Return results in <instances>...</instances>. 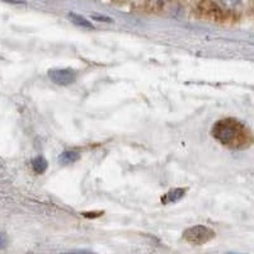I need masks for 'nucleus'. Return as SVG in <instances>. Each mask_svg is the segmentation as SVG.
<instances>
[{
    "mask_svg": "<svg viewBox=\"0 0 254 254\" xmlns=\"http://www.w3.org/2000/svg\"><path fill=\"white\" fill-rule=\"evenodd\" d=\"M212 136L224 146L234 150L247 149L253 144V135L244 124L235 119H224L212 127Z\"/></svg>",
    "mask_w": 254,
    "mask_h": 254,
    "instance_id": "obj_1",
    "label": "nucleus"
},
{
    "mask_svg": "<svg viewBox=\"0 0 254 254\" xmlns=\"http://www.w3.org/2000/svg\"><path fill=\"white\" fill-rule=\"evenodd\" d=\"M215 238V231L203 225H196L183 231V239L193 246H202Z\"/></svg>",
    "mask_w": 254,
    "mask_h": 254,
    "instance_id": "obj_2",
    "label": "nucleus"
},
{
    "mask_svg": "<svg viewBox=\"0 0 254 254\" xmlns=\"http://www.w3.org/2000/svg\"><path fill=\"white\" fill-rule=\"evenodd\" d=\"M49 78L58 85H69L76 80V75L71 69H52L49 71Z\"/></svg>",
    "mask_w": 254,
    "mask_h": 254,
    "instance_id": "obj_3",
    "label": "nucleus"
},
{
    "mask_svg": "<svg viewBox=\"0 0 254 254\" xmlns=\"http://www.w3.org/2000/svg\"><path fill=\"white\" fill-rule=\"evenodd\" d=\"M186 192H187V190H185V188H176V190H171L167 193V196L163 197V202L164 203L177 202V201H179L181 198H183Z\"/></svg>",
    "mask_w": 254,
    "mask_h": 254,
    "instance_id": "obj_4",
    "label": "nucleus"
},
{
    "mask_svg": "<svg viewBox=\"0 0 254 254\" xmlns=\"http://www.w3.org/2000/svg\"><path fill=\"white\" fill-rule=\"evenodd\" d=\"M79 159H80V154H79L78 151L66 150L64 151V153L59 156V162L63 165H69L72 164V163L78 162Z\"/></svg>",
    "mask_w": 254,
    "mask_h": 254,
    "instance_id": "obj_5",
    "label": "nucleus"
},
{
    "mask_svg": "<svg viewBox=\"0 0 254 254\" xmlns=\"http://www.w3.org/2000/svg\"><path fill=\"white\" fill-rule=\"evenodd\" d=\"M69 17H70V19H71L72 23L76 24V26H79V27H84V28H89V29H93V28H94V26H93V24L90 23L89 20L85 19V18L81 17V15H79V14H74V13H70Z\"/></svg>",
    "mask_w": 254,
    "mask_h": 254,
    "instance_id": "obj_6",
    "label": "nucleus"
},
{
    "mask_svg": "<svg viewBox=\"0 0 254 254\" xmlns=\"http://www.w3.org/2000/svg\"><path fill=\"white\" fill-rule=\"evenodd\" d=\"M32 167H33V171H35L36 173L42 174L47 169V160L44 156H37V158L33 159Z\"/></svg>",
    "mask_w": 254,
    "mask_h": 254,
    "instance_id": "obj_7",
    "label": "nucleus"
},
{
    "mask_svg": "<svg viewBox=\"0 0 254 254\" xmlns=\"http://www.w3.org/2000/svg\"><path fill=\"white\" fill-rule=\"evenodd\" d=\"M6 244H8V238L4 233H0V249L5 248Z\"/></svg>",
    "mask_w": 254,
    "mask_h": 254,
    "instance_id": "obj_8",
    "label": "nucleus"
},
{
    "mask_svg": "<svg viewBox=\"0 0 254 254\" xmlns=\"http://www.w3.org/2000/svg\"><path fill=\"white\" fill-rule=\"evenodd\" d=\"M102 211H99V212H83V216L88 217V219H93V217H99L102 216Z\"/></svg>",
    "mask_w": 254,
    "mask_h": 254,
    "instance_id": "obj_9",
    "label": "nucleus"
},
{
    "mask_svg": "<svg viewBox=\"0 0 254 254\" xmlns=\"http://www.w3.org/2000/svg\"><path fill=\"white\" fill-rule=\"evenodd\" d=\"M151 1H156L158 3V1H164V0H151Z\"/></svg>",
    "mask_w": 254,
    "mask_h": 254,
    "instance_id": "obj_10",
    "label": "nucleus"
}]
</instances>
